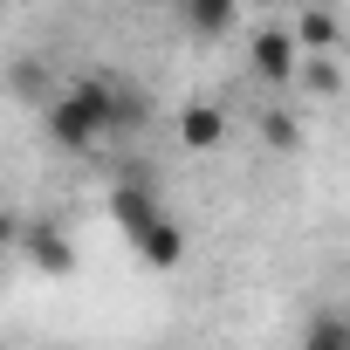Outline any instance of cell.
Instances as JSON below:
<instances>
[{
	"label": "cell",
	"mask_w": 350,
	"mask_h": 350,
	"mask_svg": "<svg viewBox=\"0 0 350 350\" xmlns=\"http://www.w3.org/2000/svg\"><path fill=\"white\" fill-rule=\"evenodd\" d=\"M42 124H49L55 151H96L103 137H124L144 124V96L117 69H90V76H76V90L49 96Z\"/></svg>",
	"instance_id": "1"
},
{
	"label": "cell",
	"mask_w": 350,
	"mask_h": 350,
	"mask_svg": "<svg viewBox=\"0 0 350 350\" xmlns=\"http://www.w3.org/2000/svg\"><path fill=\"white\" fill-rule=\"evenodd\" d=\"M247 69H254L268 90H288V83L302 76V35H295V28H261V35L247 42Z\"/></svg>",
	"instance_id": "2"
},
{
	"label": "cell",
	"mask_w": 350,
	"mask_h": 350,
	"mask_svg": "<svg viewBox=\"0 0 350 350\" xmlns=\"http://www.w3.org/2000/svg\"><path fill=\"white\" fill-rule=\"evenodd\" d=\"M158 213H165V200H158L151 186H137V179H131V186H110V220H117V234H124V241H137Z\"/></svg>",
	"instance_id": "3"
},
{
	"label": "cell",
	"mask_w": 350,
	"mask_h": 350,
	"mask_svg": "<svg viewBox=\"0 0 350 350\" xmlns=\"http://www.w3.org/2000/svg\"><path fill=\"white\" fill-rule=\"evenodd\" d=\"M131 247H137V261H144V268H179V261H186V227L172 220V213H158Z\"/></svg>",
	"instance_id": "4"
},
{
	"label": "cell",
	"mask_w": 350,
	"mask_h": 350,
	"mask_svg": "<svg viewBox=\"0 0 350 350\" xmlns=\"http://www.w3.org/2000/svg\"><path fill=\"white\" fill-rule=\"evenodd\" d=\"M21 254H28L42 275H69V268H76L69 234H62V227H49V220H42V227H21Z\"/></svg>",
	"instance_id": "5"
},
{
	"label": "cell",
	"mask_w": 350,
	"mask_h": 350,
	"mask_svg": "<svg viewBox=\"0 0 350 350\" xmlns=\"http://www.w3.org/2000/svg\"><path fill=\"white\" fill-rule=\"evenodd\" d=\"M220 137H227V110L220 103H186L179 110V144L186 151H220Z\"/></svg>",
	"instance_id": "6"
},
{
	"label": "cell",
	"mask_w": 350,
	"mask_h": 350,
	"mask_svg": "<svg viewBox=\"0 0 350 350\" xmlns=\"http://www.w3.org/2000/svg\"><path fill=\"white\" fill-rule=\"evenodd\" d=\"M302 343H309V350H350V316H343V309H316V316L302 323Z\"/></svg>",
	"instance_id": "7"
},
{
	"label": "cell",
	"mask_w": 350,
	"mask_h": 350,
	"mask_svg": "<svg viewBox=\"0 0 350 350\" xmlns=\"http://www.w3.org/2000/svg\"><path fill=\"white\" fill-rule=\"evenodd\" d=\"M186 21H193V35H227L241 21V0H186Z\"/></svg>",
	"instance_id": "8"
},
{
	"label": "cell",
	"mask_w": 350,
	"mask_h": 350,
	"mask_svg": "<svg viewBox=\"0 0 350 350\" xmlns=\"http://www.w3.org/2000/svg\"><path fill=\"white\" fill-rule=\"evenodd\" d=\"M295 35H302V49H336V42H343V21H336L329 8H302V14H295Z\"/></svg>",
	"instance_id": "9"
},
{
	"label": "cell",
	"mask_w": 350,
	"mask_h": 350,
	"mask_svg": "<svg viewBox=\"0 0 350 350\" xmlns=\"http://www.w3.org/2000/svg\"><path fill=\"white\" fill-rule=\"evenodd\" d=\"M309 96H336L343 90V69H336V49H316V62H302V76H295Z\"/></svg>",
	"instance_id": "10"
},
{
	"label": "cell",
	"mask_w": 350,
	"mask_h": 350,
	"mask_svg": "<svg viewBox=\"0 0 350 350\" xmlns=\"http://www.w3.org/2000/svg\"><path fill=\"white\" fill-rule=\"evenodd\" d=\"M261 144H268V151H295V144H302V124H295L288 110H261Z\"/></svg>",
	"instance_id": "11"
},
{
	"label": "cell",
	"mask_w": 350,
	"mask_h": 350,
	"mask_svg": "<svg viewBox=\"0 0 350 350\" xmlns=\"http://www.w3.org/2000/svg\"><path fill=\"white\" fill-rule=\"evenodd\" d=\"M172 8H186V0H172Z\"/></svg>",
	"instance_id": "12"
}]
</instances>
